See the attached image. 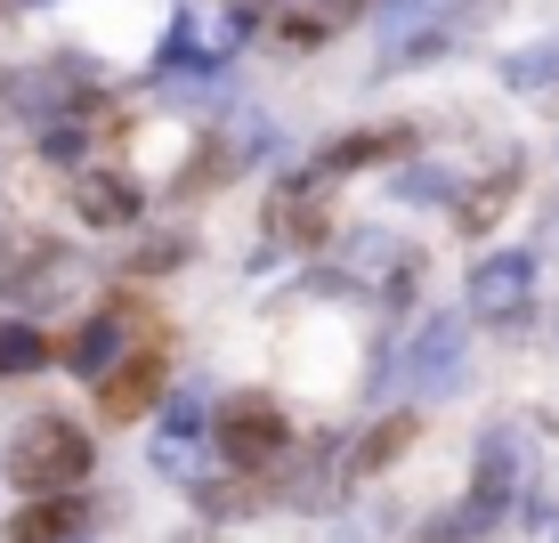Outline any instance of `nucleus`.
Returning a JSON list of instances; mask_svg holds the SVG:
<instances>
[{"instance_id":"9b49d317","label":"nucleus","mask_w":559,"mask_h":543,"mask_svg":"<svg viewBox=\"0 0 559 543\" xmlns=\"http://www.w3.org/2000/svg\"><path fill=\"white\" fill-rule=\"evenodd\" d=\"M414 146V130H357V139H341L333 154H324V170H357V163H381V154Z\"/></svg>"},{"instance_id":"dca6fc26","label":"nucleus","mask_w":559,"mask_h":543,"mask_svg":"<svg viewBox=\"0 0 559 543\" xmlns=\"http://www.w3.org/2000/svg\"><path fill=\"white\" fill-rule=\"evenodd\" d=\"M357 9H373V0H308V16H317L324 33H341V25H349Z\"/></svg>"},{"instance_id":"ddd939ff","label":"nucleus","mask_w":559,"mask_h":543,"mask_svg":"<svg viewBox=\"0 0 559 543\" xmlns=\"http://www.w3.org/2000/svg\"><path fill=\"white\" fill-rule=\"evenodd\" d=\"M551 73H559V42L551 49H519L511 66H503V82L511 90H535V82H551Z\"/></svg>"},{"instance_id":"0eeeda50","label":"nucleus","mask_w":559,"mask_h":543,"mask_svg":"<svg viewBox=\"0 0 559 543\" xmlns=\"http://www.w3.org/2000/svg\"><path fill=\"white\" fill-rule=\"evenodd\" d=\"M82 528H90L82 495H41V503H25V511L9 519V543H82Z\"/></svg>"},{"instance_id":"f257e3e1","label":"nucleus","mask_w":559,"mask_h":543,"mask_svg":"<svg viewBox=\"0 0 559 543\" xmlns=\"http://www.w3.org/2000/svg\"><path fill=\"white\" fill-rule=\"evenodd\" d=\"M82 479H90V438H82V422L33 414L25 430L9 438V487H25L33 503H41V495H82Z\"/></svg>"},{"instance_id":"6e6552de","label":"nucleus","mask_w":559,"mask_h":543,"mask_svg":"<svg viewBox=\"0 0 559 543\" xmlns=\"http://www.w3.org/2000/svg\"><path fill=\"white\" fill-rule=\"evenodd\" d=\"M73 211H82L90 227H130L139 220V187L114 179V170H82V179H73Z\"/></svg>"},{"instance_id":"f3484780","label":"nucleus","mask_w":559,"mask_h":543,"mask_svg":"<svg viewBox=\"0 0 559 543\" xmlns=\"http://www.w3.org/2000/svg\"><path fill=\"white\" fill-rule=\"evenodd\" d=\"M284 42L308 49V42H324V25H317V16H284Z\"/></svg>"},{"instance_id":"4468645a","label":"nucleus","mask_w":559,"mask_h":543,"mask_svg":"<svg viewBox=\"0 0 559 543\" xmlns=\"http://www.w3.org/2000/svg\"><path fill=\"white\" fill-rule=\"evenodd\" d=\"M406 438H414V422H406V414H397V422H390V430H373V438H365V446H357V471H381V462H390V455H397V446H406Z\"/></svg>"},{"instance_id":"20e7f679","label":"nucleus","mask_w":559,"mask_h":543,"mask_svg":"<svg viewBox=\"0 0 559 543\" xmlns=\"http://www.w3.org/2000/svg\"><path fill=\"white\" fill-rule=\"evenodd\" d=\"M163 374H170V365H163V349L139 341V349H130V357L98 381V414H106V422H139L146 405L163 398Z\"/></svg>"},{"instance_id":"f8f14e48","label":"nucleus","mask_w":559,"mask_h":543,"mask_svg":"<svg viewBox=\"0 0 559 543\" xmlns=\"http://www.w3.org/2000/svg\"><path fill=\"white\" fill-rule=\"evenodd\" d=\"M511 187H519V170H495V179L478 187L471 203H462V227H471V236H478V227H495V211L511 203Z\"/></svg>"},{"instance_id":"39448f33","label":"nucleus","mask_w":559,"mask_h":543,"mask_svg":"<svg viewBox=\"0 0 559 543\" xmlns=\"http://www.w3.org/2000/svg\"><path fill=\"white\" fill-rule=\"evenodd\" d=\"M406 381H414V390H454V381H462V317H430L414 333Z\"/></svg>"},{"instance_id":"1a4fd4ad","label":"nucleus","mask_w":559,"mask_h":543,"mask_svg":"<svg viewBox=\"0 0 559 543\" xmlns=\"http://www.w3.org/2000/svg\"><path fill=\"white\" fill-rule=\"evenodd\" d=\"M114 357H130V349H122V308L90 317L82 333L66 341V365H73V374H90V381H106V374H114Z\"/></svg>"},{"instance_id":"9d476101","label":"nucleus","mask_w":559,"mask_h":543,"mask_svg":"<svg viewBox=\"0 0 559 543\" xmlns=\"http://www.w3.org/2000/svg\"><path fill=\"white\" fill-rule=\"evenodd\" d=\"M324 227H333V220H324V196H317V187H284V196H276V236H293V244H317L324 236Z\"/></svg>"},{"instance_id":"7ed1b4c3","label":"nucleus","mask_w":559,"mask_h":543,"mask_svg":"<svg viewBox=\"0 0 559 543\" xmlns=\"http://www.w3.org/2000/svg\"><path fill=\"white\" fill-rule=\"evenodd\" d=\"M73 276V260L57 251L49 236H25V227H9L0 236V293H25V300H57Z\"/></svg>"},{"instance_id":"f03ea898","label":"nucleus","mask_w":559,"mask_h":543,"mask_svg":"<svg viewBox=\"0 0 559 543\" xmlns=\"http://www.w3.org/2000/svg\"><path fill=\"white\" fill-rule=\"evenodd\" d=\"M219 446H227V462L236 471H260V462H276L284 455V405L267 398V390H243V398H227L219 405Z\"/></svg>"},{"instance_id":"2eb2a0df","label":"nucleus","mask_w":559,"mask_h":543,"mask_svg":"<svg viewBox=\"0 0 559 543\" xmlns=\"http://www.w3.org/2000/svg\"><path fill=\"white\" fill-rule=\"evenodd\" d=\"M195 430H203V405H195V398H179V405L163 414V446H187Z\"/></svg>"},{"instance_id":"423d86ee","label":"nucleus","mask_w":559,"mask_h":543,"mask_svg":"<svg viewBox=\"0 0 559 543\" xmlns=\"http://www.w3.org/2000/svg\"><path fill=\"white\" fill-rule=\"evenodd\" d=\"M527 284H535V260H527V251L478 260V276H471V308H478V317H511V308H527Z\"/></svg>"}]
</instances>
